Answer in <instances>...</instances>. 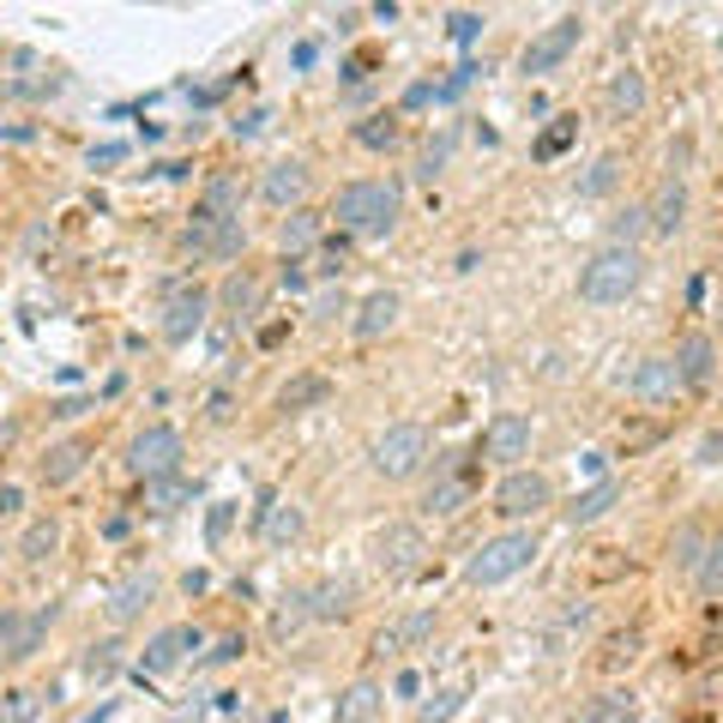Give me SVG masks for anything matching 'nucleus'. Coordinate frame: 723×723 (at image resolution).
Here are the masks:
<instances>
[{
	"instance_id": "obj_1",
	"label": "nucleus",
	"mask_w": 723,
	"mask_h": 723,
	"mask_svg": "<svg viewBox=\"0 0 723 723\" xmlns=\"http://www.w3.org/2000/svg\"><path fill=\"white\" fill-rule=\"evenodd\" d=\"M398 212H404V193H398L392 181H344L338 199H332L338 229H344V236H362V241L392 236Z\"/></svg>"
},
{
	"instance_id": "obj_2",
	"label": "nucleus",
	"mask_w": 723,
	"mask_h": 723,
	"mask_svg": "<svg viewBox=\"0 0 723 723\" xmlns=\"http://www.w3.org/2000/svg\"><path fill=\"white\" fill-rule=\"evenodd\" d=\"M639 278H645V260H639V248H597L585 260V271H579V295H585L591 307H609V302H627L633 290H639Z\"/></svg>"
},
{
	"instance_id": "obj_3",
	"label": "nucleus",
	"mask_w": 723,
	"mask_h": 723,
	"mask_svg": "<svg viewBox=\"0 0 723 723\" xmlns=\"http://www.w3.org/2000/svg\"><path fill=\"white\" fill-rule=\"evenodd\" d=\"M531 561H537V537L531 531H500L464 561V579H471V585H507V579H519Z\"/></svg>"
},
{
	"instance_id": "obj_4",
	"label": "nucleus",
	"mask_w": 723,
	"mask_h": 723,
	"mask_svg": "<svg viewBox=\"0 0 723 723\" xmlns=\"http://www.w3.org/2000/svg\"><path fill=\"white\" fill-rule=\"evenodd\" d=\"M429 452H434V441H429L422 422H392V429L374 441L368 458H374V471H380V476H392V483H398V476H417Z\"/></svg>"
},
{
	"instance_id": "obj_5",
	"label": "nucleus",
	"mask_w": 723,
	"mask_h": 723,
	"mask_svg": "<svg viewBox=\"0 0 723 723\" xmlns=\"http://www.w3.org/2000/svg\"><path fill=\"white\" fill-rule=\"evenodd\" d=\"M549 500H554V488H549V476L542 471H507L500 476V488H495V512L500 519H537Z\"/></svg>"
},
{
	"instance_id": "obj_6",
	"label": "nucleus",
	"mask_w": 723,
	"mask_h": 723,
	"mask_svg": "<svg viewBox=\"0 0 723 723\" xmlns=\"http://www.w3.org/2000/svg\"><path fill=\"white\" fill-rule=\"evenodd\" d=\"M205 314H212V290H199V283H175L170 295H163V338L170 344H187L193 332L205 326Z\"/></svg>"
},
{
	"instance_id": "obj_7",
	"label": "nucleus",
	"mask_w": 723,
	"mask_h": 723,
	"mask_svg": "<svg viewBox=\"0 0 723 723\" xmlns=\"http://www.w3.org/2000/svg\"><path fill=\"white\" fill-rule=\"evenodd\" d=\"M133 476H145V483H158V476H175L181 471V434L170 429V422H151L145 434L133 441Z\"/></svg>"
},
{
	"instance_id": "obj_8",
	"label": "nucleus",
	"mask_w": 723,
	"mask_h": 723,
	"mask_svg": "<svg viewBox=\"0 0 723 723\" xmlns=\"http://www.w3.org/2000/svg\"><path fill=\"white\" fill-rule=\"evenodd\" d=\"M181 248L193 253V260H236L241 248H248V229L241 224H212V217L193 212L187 236H181Z\"/></svg>"
},
{
	"instance_id": "obj_9",
	"label": "nucleus",
	"mask_w": 723,
	"mask_h": 723,
	"mask_svg": "<svg viewBox=\"0 0 723 723\" xmlns=\"http://www.w3.org/2000/svg\"><path fill=\"white\" fill-rule=\"evenodd\" d=\"M187 651H199V627L175 622V627L151 633V639H145V657H139V676H170V669L187 663Z\"/></svg>"
},
{
	"instance_id": "obj_10",
	"label": "nucleus",
	"mask_w": 723,
	"mask_h": 723,
	"mask_svg": "<svg viewBox=\"0 0 723 723\" xmlns=\"http://www.w3.org/2000/svg\"><path fill=\"white\" fill-rule=\"evenodd\" d=\"M579 36H585V19H579V12H566V19H554L549 31H542L537 43L525 48V73H554V67H561V61L579 48Z\"/></svg>"
},
{
	"instance_id": "obj_11",
	"label": "nucleus",
	"mask_w": 723,
	"mask_h": 723,
	"mask_svg": "<svg viewBox=\"0 0 723 723\" xmlns=\"http://www.w3.org/2000/svg\"><path fill=\"white\" fill-rule=\"evenodd\" d=\"M681 224H688V181H681V175H663V181H657V193L645 199V229H657V236H676Z\"/></svg>"
},
{
	"instance_id": "obj_12",
	"label": "nucleus",
	"mask_w": 723,
	"mask_h": 723,
	"mask_svg": "<svg viewBox=\"0 0 723 723\" xmlns=\"http://www.w3.org/2000/svg\"><path fill=\"white\" fill-rule=\"evenodd\" d=\"M193 212L212 217V224H241V175L217 170V175L199 187V205H193Z\"/></svg>"
},
{
	"instance_id": "obj_13",
	"label": "nucleus",
	"mask_w": 723,
	"mask_h": 723,
	"mask_svg": "<svg viewBox=\"0 0 723 723\" xmlns=\"http://www.w3.org/2000/svg\"><path fill=\"white\" fill-rule=\"evenodd\" d=\"M633 398H645V404H669V398L681 392V374H676V362L669 356H645L639 368H633Z\"/></svg>"
},
{
	"instance_id": "obj_14",
	"label": "nucleus",
	"mask_w": 723,
	"mask_h": 723,
	"mask_svg": "<svg viewBox=\"0 0 723 723\" xmlns=\"http://www.w3.org/2000/svg\"><path fill=\"white\" fill-rule=\"evenodd\" d=\"M483 446H488V458H500V464L525 458V452H531V422H525L519 410H507V417H495V422H488Z\"/></svg>"
},
{
	"instance_id": "obj_15",
	"label": "nucleus",
	"mask_w": 723,
	"mask_h": 723,
	"mask_svg": "<svg viewBox=\"0 0 723 723\" xmlns=\"http://www.w3.org/2000/svg\"><path fill=\"white\" fill-rule=\"evenodd\" d=\"M260 193H266L271 205H295V212H302V199H307V163H302V158L271 163L266 181H260Z\"/></svg>"
},
{
	"instance_id": "obj_16",
	"label": "nucleus",
	"mask_w": 723,
	"mask_h": 723,
	"mask_svg": "<svg viewBox=\"0 0 723 723\" xmlns=\"http://www.w3.org/2000/svg\"><path fill=\"white\" fill-rule=\"evenodd\" d=\"M398 314H404V302H398V290H374V295H362V307H356V338H386V332L398 326Z\"/></svg>"
},
{
	"instance_id": "obj_17",
	"label": "nucleus",
	"mask_w": 723,
	"mask_h": 723,
	"mask_svg": "<svg viewBox=\"0 0 723 723\" xmlns=\"http://www.w3.org/2000/svg\"><path fill=\"white\" fill-rule=\"evenodd\" d=\"M90 452H97V446H90L85 434H73V441H55V446L43 452V483H48V488L73 483V476H79L85 464H90Z\"/></svg>"
},
{
	"instance_id": "obj_18",
	"label": "nucleus",
	"mask_w": 723,
	"mask_h": 723,
	"mask_svg": "<svg viewBox=\"0 0 723 723\" xmlns=\"http://www.w3.org/2000/svg\"><path fill=\"white\" fill-rule=\"evenodd\" d=\"M260 295H266V283L253 278L248 266H241V271H229V278H224L217 302H224V314H229V320H253V314H260Z\"/></svg>"
},
{
	"instance_id": "obj_19",
	"label": "nucleus",
	"mask_w": 723,
	"mask_h": 723,
	"mask_svg": "<svg viewBox=\"0 0 723 723\" xmlns=\"http://www.w3.org/2000/svg\"><path fill=\"white\" fill-rule=\"evenodd\" d=\"M676 374H681V386H705L712 380V362H717V350H712V338L705 332H693V338H681L676 344Z\"/></svg>"
},
{
	"instance_id": "obj_20",
	"label": "nucleus",
	"mask_w": 723,
	"mask_h": 723,
	"mask_svg": "<svg viewBox=\"0 0 723 723\" xmlns=\"http://www.w3.org/2000/svg\"><path fill=\"white\" fill-rule=\"evenodd\" d=\"M417 561H422V531H417V525H386V531H380V566L410 573Z\"/></svg>"
},
{
	"instance_id": "obj_21",
	"label": "nucleus",
	"mask_w": 723,
	"mask_h": 723,
	"mask_svg": "<svg viewBox=\"0 0 723 723\" xmlns=\"http://www.w3.org/2000/svg\"><path fill=\"white\" fill-rule=\"evenodd\" d=\"M350 597H356V585H344V579H326V585H314L307 597H295V603H307V622H338V615H350Z\"/></svg>"
},
{
	"instance_id": "obj_22",
	"label": "nucleus",
	"mask_w": 723,
	"mask_h": 723,
	"mask_svg": "<svg viewBox=\"0 0 723 723\" xmlns=\"http://www.w3.org/2000/svg\"><path fill=\"white\" fill-rule=\"evenodd\" d=\"M326 398H332L326 374H295V380H283L278 410H283V417H295V410H314V404H326Z\"/></svg>"
},
{
	"instance_id": "obj_23",
	"label": "nucleus",
	"mask_w": 723,
	"mask_h": 723,
	"mask_svg": "<svg viewBox=\"0 0 723 723\" xmlns=\"http://www.w3.org/2000/svg\"><path fill=\"white\" fill-rule=\"evenodd\" d=\"M615 500H622V483H615V476H603V483H591L585 495H579L573 507H566V525H591V519H603V512H609Z\"/></svg>"
},
{
	"instance_id": "obj_24",
	"label": "nucleus",
	"mask_w": 723,
	"mask_h": 723,
	"mask_svg": "<svg viewBox=\"0 0 723 723\" xmlns=\"http://www.w3.org/2000/svg\"><path fill=\"white\" fill-rule=\"evenodd\" d=\"M151 591H158V579H151V573H133L127 585H115V597H109V615H115V622H133V615L151 603Z\"/></svg>"
},
{
	"instance_id": "obj_25",
	"label": "nucleus",
	"mask_w": 723,
	"mask_h": 723,
	"mask_svg": "<svg viewBox=\"0 0 723 723\" xmlns=\"http://www.w3.org/2000/svg\"><path fill=\"white\" fill-rule=\"evenodd\" d=\"M374 712H380V688L374 681H350L338 693V723H368Z\"/></svg>"
},
{
	"instance_id": "obj_26",
	"label": "nucleus",
	"mask_w": 723,
	"mask_h": 723,
	"mask_svg": "<svg viewBox=\"0 0 723 723\" xmlns=\"http://www.w3.org/2000/svg\"><path fill=\"white\" fill-rule=\"evenodd\" d=\"M295 537H302V507H295V500H271L266 507V542L283 549V542H295Z\"/></svg>"
},
{
	"instance_id": "obj_27",
	"label": "nucleus",
	"mask_w": 723,
	"mask_h": 723,
	"mask_svg": "<svg viewBox=\"0 0 723 723\" xmlns=\"http://www.w3.org/2000/svg\"><path fill=\"white\" fill-rule=\"evenodd\" d=\"M429 633H434V615L429 609H422V615H404V622H398V627H386L380 633V645H374V651H398V645H417V639H429Z\"/></svg>"
},
{
	"instance_id": "obj_28",
	"label": "nucleus",
	"mask_w": 723,
	"mask_h": 723,
	"mask_svg": "<svg viewBox=\"0 0 723 723\" xmlns=\"http://www.w3.org/2000/svg\"><path fill=\"white\" fill-rule=\"evenodd\" d=\"M609 109H615V115H639V109H645V79H639L633 67H622V73L609 79Z\"/></svg>"
},
{
	"instance_id": "obj_29",
	"label": "nucleus",
	"mask_w": 723,
	"mask_h": 723,
	"mask_svg": "<svg viewBox=\"0 0 723 723\" xmlns=\"http://www.w3.org/2000/svg\"><path fill=\"white\" fill-rule=\"evenodd\" d=\"M693 585H700V597H723V537L705 542L700 566H693Z\"/></svg>"
},
{
	"instance_id": "obj_30",
	"label": "nucleus",
	"mask_w": 723,
	"mask_h": 723,
	"mask_svg": "<svg viewBox=\"0 0 723 723\" xmlns=\"http://www.w3.org/2000/svg\"><path fill=\"white\" fill-rule=\"evenodd\" d=\"M615 181H622V158H615V151H603V158L591 163V175L579 181V199H603V193H615Z\"/></svg>"
},
{
	"instance_id": "obj_31",
	"label": "nucleus",
	"mask_w": 723,
	"mask_h": 723,
	"mask_svg": "<svg viewBox=\"0 0 723 723\" xmlns=\"http://www.w3.org/2000/svg\"><path fill=\"white\" fill-rule=\"evenodd\" d=\"M639 645H645V633H639V627H627V633H609V639H603V657H597V663L615 676V669H627L633 657H639Z\"/></svg>"
},
{
	"instance_id": "obj_32",
	"label": "nucleus",
	"mask_w": 723,
	"mask_h": 723,
	"mask_svg": "<svg viewBox=\"0 0 723 723\" xmlns=\"http://www.w3.org/2000/svg\"><path fill=\"white\" fill-rule=\"evenodd\" d=\"M705 542H712V537H705L700 525H681L676 542H669V561H676L681 573H693V566H700V554H705Z\"/></svg>"
},
{
	"instance_id": "obj_33",
	"label": "nucleus",
	"mask_w": 723,
	"mask_h": 723,
	"mask_svg": "<svg viewBox=\"0 0 723 723\" xmlns=\"http://www.w3.org/2000/svg\"><path fill=\"white\" fill-rule=\"evenodd\" d=\"M314 241H320V217L314 212H290V224H283V260L302 253V248H314Z\"/></svg>"
},
{
	"instance_id": "obj_34",
	"label": "nucleus",
	"mask_w": 723,
	"mask_h": 723,
	"mask_svg": "<svg viewBox=\"0 0 723 723\" xmlns=\"http://www.w3.org/2000/svg\"><path fill=\"white\" fill-rule=\"evenodd\" d=\"M55 542H61V525H55V519H36L31 531H24L19 554H24V561H48V554H55Z\"/></svg>"
},
{
	"instance_id": "obj_35",
	"label": "nucleus",
	"mask_w": 723,
	"mask_h": 723,
	"mask_svg": "<svg viewBox=\"0 0 723 723\" xmlns=\"http://www.w3.org/2000/svg\"><path fill=\"white\" fill-rule=\"evenodd\" d=\"M573 133H579V121H573V115H554V127H542V139H537L531 151H537L542 163H549V158H561V151L573 145Z\"/></svg>"
},
{
	"instance_id": "obj_36",
	"label": "nucleus",
	"mask_w": 723,
	"mask_h": 723,
	"mask_svg": "<svg viewBox=\"0 0 723 723\" xmlns=\"http://www.w3.org/2000/svg\"><path fill=\"white\" fill-rule=\"evenodd\" d=\"M181 500H187V483H181V471H175V476H158V483H145V507H151V512H175Z\"/></svg>"
},
{
	"instance_id": "obj_37",
	"label": "nucleus",
	"mask_w": 723,
	"mask_h": 723,
	"mask_svg": "<svg viewBox=\"0 0 723 723\" xmlns=\"http://www.w3.org/2000/svg\"><path fill=\"white\" fill-rule=\"evenodd\" d=\"M464 500H471V483H464V476H452V483L429 488V500H422V507H429V512H458Z\"/></svg>"
},
{
	"instance_id": "obj_38",
	"label": "nucleus",
	"mask_w": 723,
	"mask_h": 723,
	"mask_svg": "<svg viewBox=\"0 0 723 723\" xmlns=\"http://www.w3.org/2000/svg\"><path fill=\"white\" fill-rule=\"evenodd\" d=\"M356 139H362L368 151H386V145H398V121H392V115H374V121L356 127Z\"/></svg>"
},
{
	"instance_id": "obj_39",
	"label": "nucleus",
	"mask_w": 723,
	"mask_h": 723,
	"mask_svg": "<svg viewBox=\"0 0 723 723\" xmlns=\"http://www.w3.org/2000/svg\"><path fill=\"white\" fill-rule=\"evenodd\" d=\"M36 712H43V693H7V705H0V723H31Z\"/></svg>"
},
{
	"instance_id": "obj_40",
	"label": "nucleus",
	"mask_w": 723,
	"mask_h": 723,
	"mask_svg": "<svg viewBox=\"0 0 723 723\" xmlns=\"http://www.w3.org/2000/svg\"><path fill=\"white\" fill-rule=\"evenodd\" d=\"M464 705V688H446V693H434V700H422V723H446L452 712Z\"/></svg>"
},
{
	"instance_id": "obj_41",
	"label": "nucleus",
	"mask_w": 723,
	"mask_h": 723,
	"mask_svg": "<svg viewBox=\"0 0 723 723\" xmlns=\"http://www.w3.org/2000/svg\"><path fill=\"white\" fill-rule=\"evenodd\" d=\"M579 723H633V700H597Z\"/></svg>"
},
{
	"instance_id": "obj_42",
	"label": "nucleus",
	"mask_w": 723,
	"mask_h": 723,
	"mask_svg": "<svg viewBox=\"0 0 723 723\" xmlns=\"http://www.w3.org/2000/svg\"><path fill=\"white\" fill-rule=\"evenodd\" d=\"M115 651H121V645H115V639L90 645V657H85V676H115V663H121V657H115Z\"/></svg>"
},
{
	"instance_id": "obj_43",
	"label": "nucleus",
	"mask_w": 723,
	"mask_h": 723,
	"mask_svg": "<svg viewBox=\"0 0 723 723\" xmlns=\"http://www.w3.org/2000/svg\"><path fill=\"white\" fill-rule=\"evenodd\" d=\"M483 36V12H452V43H476Z\"/></svg>"
},
{
	"instance_id": "obj_44",
	"label": "nucleus",
	"mask_w": 723,
	"mask_h": 723,
	"mask_svg": "<svg viewBox=\"0 0 723 723\" xmlns=\"http://www.w3.org/2000/svg\"><path fill=\"white\" fill-rule=\"evenodd\" d=\"M19 615H12V609H0V651H12V645H19Z\"/></svg>"
},
{
	"instance_id": "obj_45",
	"label": "nucleus",
	"mask_w": 723,
	"mask_h": 723,
	"mask_svg": "<svg viewBox=\"0 0 723 723\" xmlns=\"http://www.w3.org/2000/svg\"><path fill=\"white\" fill-rule=\"evenodd\" d=\"M236 651H241V639H224V645H217L212 657H205V663H229V657H236Z\"/></svg>"
},
{
	"instance_id": "obj_46",
	"label": "nucleus",
	"mask_w": 723,
	"mask_h": 723,
	"mask_svg": "<svg viewBox=\"0 0 723 723\" xmlns=\"http://www.w3.org/2000/svg\"><path fill=\"white\" fill-rule=\"evenodd\" d=\"M127 158V145H102V151H90V163H121Z\"/></svg>"
},
{
	"instance_id": "obj_47",
	"label": "nucleus",
	"mask_w": 723,
	"mask_h": 723,
	"mask_svg": "<svg viewBox=\"0 0 723 723\" xmlns=\"http://www.w3.org/2000/svg\"><path fill=\"white\" fill-rule=\"evenodd\" d=\"M700 452H705L712 464H723V434H705V446H700Z\"/></svg>"
},
{
	"instance_id": "obj_48",
	"label": "nucleus",
	"mask_w": 723,
	"mask_h": 723,
	"mask_svg": "<svg viewBox=\"0 0 723 723\" xmlns=\"http://www.w3.org/2000/svg\"><path fill=\"white\" fill-rule=\"evenodd\" d=\"M0 512H19V488H12V483L0 488Z\"/></svg>"
},
{
	"instance_id": "obj_49",
	"label": "nucleus",
	"mask_w": 723,
	"mask_h": 723,
	"mask_svg": "<svg viewBox=\"0 0 723 723\" xmlns=\"http://www.w3.org/2000/svg\"><path fill=\"white\" fill-rule=\"evenodd\" d=\"M717 55H723V36H717Z\"/></svg>"
}]
</instances>
